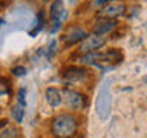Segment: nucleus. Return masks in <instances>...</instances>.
Returning <instances> with one entry per match:
<instances>
[{
	"label": "nucleus",
	"instance_id": "obj_1",
	"mask_svg": "<svg viewBox=\"0 0 147 138\" xmlns=\"http://www.w3.org/2000/svg\"><path fill=\"white\" fill-rule=\"evenodd\" d=\"M77 118L71 114H60L51 123L52 135L57 138H72L77 133Z\"/></svg>",
	"mask_w": 147,
	"mask_h": 138
},
{
	"label": "nucleus",
	"instance_id": "obj_2",
	"mask_svg": "<svg viewBox=\"0 0 147 138\" xmlns=\"http://www.w3.org/2000/svg\"><path fill=\"white\" fill-rule=\"evenodd\" d=\"M61 101L67 106V108L75 109V110H80L87 104V100H86L84 95L80 94V92H77V91H71V89L61 91Z\"/></svg>",
	"mask_w": 147,
	"mask_h": 138
},
{
	"label": "nucleus",
	"instance_id": "obj_3",
	"mask_svg": "<svg viewBox=\"0 0 147 138\" xmlns=\"http://www.w3.org/2000/svg\"><path fill=\"white\" fill-rule=\"evenodd\" d=\"M106 45V39L103 35H87L84 40L80 43V48H78V51H80L81 54H87V52H94V51H98L101 49L103 46Z\"/></svg>",
	"mask_w": 147,
	"mask_h": 138
},
{
	"label": "nucleus",
	"instance_id": "obj_4",
	"mask_svg": "<svg viewBox=\"0 0 147 138\" xmlns=\"http://www.w3.org/2000/svg\"><path fill=\"white\" fill-rule=\"evenodd\" d=\"M124 12H126V5H123V3H107L106 6L101 8L100 17L115 20V18L124 16Z\"/></svg>",
	"mask_w": 147,
	"mask_h": 138
},
{
	"label": "nucleus",
	"instance_id": "obj_5",
	"mask_svg": "<svg viewBox=\"0 0 147 138\" xmlns=\"http://www.w3.org/2000/svg\"><path fill=\"white\" fill-rule=\"evenodd\" d=\"M117 20H112V18H100L98 22L94 25V32L95 35H106L109 34V32H112L115 28H117Z\"/></svg>",
	"mask_w": 147,
	"mask_h": 138
},
{
	"label": "nucleus",
	"instance_id": "obj_6",
	"mask_svg": "<svg viewBox=\"0 0 147 138\" xmlns=\"http://www.w3.org/2000/svg\"><path fill=\"white\" fill-rule=\"evenodd\" d=\"M87 37V32L84 29H81V28L78 26H74V28H69V31L64 34L63 40L66 41V45H75V43H80V41H83Z\"/></svg>",
	"mask_w": 147,
	"mask_h": 138
},
{
	"label": "nucleus",
	"instance_id": "obj_7",
	"mask_svg": "<svg viewBox=\"0 0 147 138\" xmlns=\"http://www.w3.org/2000/svg\"><path fill=\"white\" fill-rule=\"evenodd\" d=\"M80 63H83V64H98V63H106L104 54L98 52V51L83 54V57L80 58Z\"/></svg>",
	"mask_w": 147,
	"mask_h": 138
},
{
	"label": "nucleus",
	"instance_id": "obj_8",
	"mask_svg": "<svg viewBox=\"0 0 147 138\" xmlns=\"http://www.w3.org/2000/svg\"><path fill=\"white\" fill-rule=\"evenodd\" d=\"M86 75H87V72L81 68H69L64 71V78H66L67 81H74V83L84 80Z\"/></svg>",
	"mask_w": 147,
	"mask_h": 138
},
{
	"label": "nucleus",
	"instance_id": "obj_9",
	"mask_svg": "<svg viewBox=\"0 0 147 138\" xmlns=\"http://www.w3.org/2000/svg\"><path fill=\"white\" fill-rule=\"evenodd\" d=\"M45 97L49 106H52V108H57V106L61 104V92L55 89V87H48L45 91Z\"/></svg>",
	"mask_w": 147,
	"mask_h": 138
},
{
	"label": "nucleus",
	"instance_id": "obj_10",
	"mask_svg": "<svg viewBox=\"0 0 147 138\" xmlns=\"http://www.w3.org/2000/svg\"><path fill=\"white\" fill-rule=\"evenodd\" d=\"M63 12H64V5H63V0H54V2L51 3V8H49L51 18H52L54 22H61Z\"/></svg>",
	"mask_w": 147,
	"mask_h": 138
},
{
	"label": "nucleus",
	"instance_id": "obj_11",
	"mask_svg": "<svg viewBox=\"0 0 147 138\" xmlns=\"http://www.w3.org/2000/svg\"><path fill=\"white\" fill-rule=\"evenodd\" d=\"M123 58H124V55L123 52L119 49H109L107 52H104V60H106V63H119V62H123Z\"/></svg>",
	"mask_w": 147,
	"mask_h": 138
},
{
	"label": "nucleus",
	"instance_id": "obj_12",
	"mask_svg": "<svg viewBox=\"0 0 147 138\" xmlns=\"http://www.w3.org/2000/svg\"><path fill=\"white\" fill-rule=\"evenodd\" d=\"M11 117L16 123H22L23 121V117H25V108L20 104H16L11 108Z\"/></svg>",
	"mask_w": 147,
	"mask_h": 138
},
{
	"label": "nucleus",
	"instance_id": "obj_13",
	"mask_svg": "<svg viewBox=\"0 0 147 138\" xmlns=\"http://www.w3.org/2000/svg\"><path fill=\"white\" fill-rule=\"evenodd\" d=\"M0 138H18V131L16 127H6L0 133Z\"/></svg>",
	"mask_w": 147,
	"mask_h": 138
},
{
	"label": "nucleus",
	"instance_id": "obj_14",
	"mask_svg": "<svg viewBox=\"0 0 147 138\" xmlns=\"http://www.w3.org/2000/svg\"><path fill=\"white\" fill-rule=\"evenodd\" d=\"M9 94V81L8 80H2V78H0V100L3 98L5 95H8Z\"/></svg>",
	"mask_w": 147,
	"mask_h": 138
},
{
	"label": "nucleus",
	"instance_id": "obj_15",
	"mask_svg": "<svg viewBox=\"0 0 147 138\" xmlns=\"http://www.w3.org/2000/svg\"><path fill=\"white\" fill-rule=\"evenodd\" d=\"M17 101H18V104L23 106L25 108L26 106V89H18V94H17Z\"/></svg>",
	"mask_w": 147,
	"mask_h": 138
},
{
	"label": "nucleus",
	"instance_id": "obj_16",
	"mask_svg": "<svg viewBox=\"0 0 147 138\" xmlns=\"http://www.w3.org/2000/svg\"><path fill=\"white\" fill-rule=\"evenodd\" d=\"M41 26H43V14H38V17H37V22H35V29L34 31H31L29 34L31 35H35L37 32H40V29H41Z\"/></svg>",
	"mask_w": 147,
	"mask_h": 138
},
{
	"label": "nucleus",
	"instance_id": "obj_17",
	"mask_svg": "<svg viewBox=\"0 0 147 138\" xmlns=\"http://www.w3.org/2000/svg\"><path fill=\"white\" fill-rule=\"evenodd\" d=\"M12 74H14L16 77H23V75L26 74V69L23 68V66H16V68L12 69Z\"/></svg>",
	"mask_w": 147,
	"mask_h": 138
},
{
	"label": "nucleus",
	"instance_id": "obj_18",
	"mask_svg": "<svg viewBox=\"0 0 147 138\" xmlns=\"http://www.w3.org/2000/svg\"><path fill=\"white\" fill-rule=\"evenodd\" d=\"M109 2H110V0H96L95 5H96V6H101V5H107Z\"/></svg>",
	"mask_w": 147,
	"mask_h": 138
},
{
	"label": "nucleus",
	"instance_id": "obj_19",
	"mask_svg": "<svg viewBox=\"0 0 147 138\" xmlns=\"http://www.w3.org/2000/svg\"><path fill=\"white\" fill-rule=\"evenodd\" d=\"M6 123H8L6 120H0V129H2L3 126H6Z\"/></svg>",
	"mask_w": 147,
	"mask_h": 138
},
{
	"label": "nucleus",
	"instance_id": "obj_20",
	"mask_svg": "<svg viewBox=\"0 0 147 138\" xmlns=\"http://www.w3.org/2000/svg\"><path fill=\"white\" fill-rule=\"evenodd\" d=\"M2 23H3V20H2V18H0V26H2Z\"/></svg>",
	"mask_w": 147,
	"mask_h": 138
},
{
	"label": "nucleus",
	"instance_id": "obj_21",
	"mask_svg": "<svg viewBox=\"0 0 147 138\" xmlns=\"http://www.w3.org/2000/svg\"><path fill=\"white\" fill-rule=\"evenodd\" d=\"M72 2H74V0H72Z\"/></svg>",
	"mask_w": 147,
	"mask_h": 138
}]
</instances>
